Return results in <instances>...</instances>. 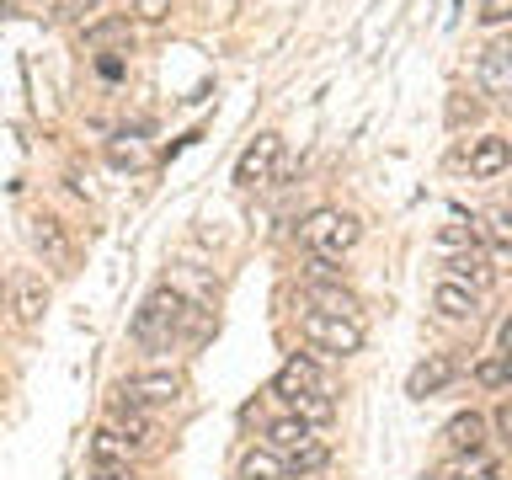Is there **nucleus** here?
Here are the masks:
<instances>
[{
    "label": "nucleus",
    "mask_w": 512,
    "mask_h": 480,
    "mask_svg": "<svg viewBox=\"0 0 512 480\" xmlns=\"http://www.w3.org/2000/svg\"><path fill=\"white\" fill-rule=\"evenodd\" d=\"M118 432H123V438H128V443H134V448L155 438V427H150V416H144L139 406H118Z\"/></svg>",
    "instance_id": "nucleus-22"
},
{
    "label": "nucleus",
    "mask_w": 512,
    "mask_h": 480,
    "mask_svg": "<svg viewBox=\"0 0 512 480\" xmlns=\"http://www.w3.org/2000/svg\"><path fill=\"white\" fill-rule=\"evenodd\" d=\"M102 0H48V11L59 16V22H80V16H91Z\"/></svg>",
    "instance_id": "nucleus-27"
},
{
    "label": "nucleus",
    "mask_w": 512,
    "mask_h": 480,
    "mask_svg": "<svg viewBox=\"0 0 512 480\" xmlns=\"http://www.w3.org/2000/svg\"><path fill=\"white\" fill-rule=\"evenodd\" d=\"M299 240H304L315 256L336 262V256H347L352 246H358V219L342 214V208H315V214L299 224Z\"/></svg>",
    "instance_id": "nucleus-2"
},
{
    "label": "nucleus",
    "mask_w": 512,
    "mask_h": 480,
    "mask_svg": "<svg viewBox=\"0 0 512 480\" xmlns=\"http://www.w3.org/2000/svg\"><path fill=\"white\" fill-rule=\"evenodd\" d=\"M454 379H459V363L448 358V352H432L427 363H416V368H411V379H406V395L427 400V395H438L443 384H454Z\"/></svg>",
    "instance_id": "nucleus-9"
},
{
    "label": "nucleus",
    "mask_w": 512,
    "mask_h": 480,
    "mask_svg": "<svg viewBox=\"0 0 512 480\" xmlns=\"http://www.w3.org/2000/svg\"><path fill=\"white\" fill-rule=\"evenodd\" d=\"M480 91L507 96L512 102V38L486 43V54H480Z\"/></svg>",
    "instance_id": "nucleus-7"
},
{
    "label": "nucleus",
    "mask_w": 512,
    "mask_h": 480,
    "mask_svg": "<svg viewBox=\"0 0 512 480\" xmlns=\"http://www.w3.org/2000/svg\"><path fill=\"white\" fill-rule=\"evenodd\" d=\"M480 22H486V27L512 22V0H480Z\"/></svg>",
    "instance_id": "nucleus-29"
},
{
    "label": "nucleus",
    "mask_w": 512,
    "mask_h": 480,
    "mask_svg": "<svg viewBox=\"0 0 512 480\" xmlns=\"http://www.w3.org/2000/svg\"><path fill=\"white\" fill-rule=\"evenodd\" d=\"M464 166H470V176H480V182H491V176H502L512 166V144L496 139V134L475 139L470 150H464Z\"/></svg>",
    "instance_id": "nucleus-10"
},
{
    "label": "nucleus",
    "mask_w": 512,
    "mask_h": 480,
    "mask_svg": "<svg viewBox=\"0 0 512 480\" xmlns=\"http://www.w3.org/2000/svg\"><path fill=\"white\" fill-rule=\"evenodd\" d=\"M443 438H448V448H454V454H475V448L486 443V416H480V411H459L454 422H448Z\"/></svg>",
    "instance_id": "nucleus-13"
},
{
    "label": "nucleus",
    "mask_w": 512,
    "mask_h": 480,
    "mask_svg": "<svg viewBox=\"0 0 512 480\" xmlns=\"http://www.w3.org/2000/svg\"><path fill=\"white\" fill-rule=\"evenodd\" d=\"M320 464H326V448L304 443V448H294V459H288V475H310V470H320Z\"/></svg>",
    "instance_id": "nucleus-25"
},
{
    "label": "nucleus",
    "mask_w": 512,
    "mask_h": 480,
    "mask_svg": "<svg viewBox=\"0 0 512 480\" xmlns=\"http://www.w3.org/2000/svg\"><path fill=\"white\" fill-rule=\"evenodd\" d=\"M304 342H310L315 352H331V358H352V352H363L368 331L358 315H320L310 310L304 315Z\"/></svg>",
    "instance_id": "nucleus-3"
},
{
    "label": "nucleus",
    "mask_w": 512,
    "mask_h": 480,
    "mask_svg": "<svg viewBox=\"0 0 512 480\" xmlns=\"http://www.w3.org/2000/svg\"><path fill=\"white\" fill-rule=\"evenodd\" d=\"M496 347H502V358H512V315L502 320V331H496Z\"/></svg>",
    "instance_id": "nucleus-33"
},
{
    "label": "nucleus",
    "mask_w": 512,
    "mask_h": 480,
    "mask_svg": "<svg viewBox=\"0 0 512 480\" xmlns=\"http://www.w3.org/2000/svg\"><path fill=\"white\" fill-rule=\"evenodd\" d=\"M432 310H438L443 320H475V315H480L470 288H459V283H448V278L432 288Z\"/></svg>",
    "instance_id": "nucleus-12"
},
{
    "label": "nucleus",
    "mask_w": 512,
    "mask_h": 480,
    "mask_svg": "<svg viewBox=\"0 0 512 480\" xmlns=\"http://www.w3.org/2000/svg\"><path fill=\"white\" fill-rule=\"evenodd\" d=\"M470 480H502V475H496V470H486V475H470Z\"/></svg>",
    "instance_id": "nucleus-34"
},
{
    "label": "nucleus",
    "mask_w": 512,
    "mask_h": 480,
    "mask_svg": "<svg viewBox=\"0 0 512 480\" xmlns=\"http://www.w3.org/2000/svg\"><path fill=\"white\" fill-rule=\"evenodd\" d=\"M128 454H134V443H128L118 427H102V432L91 438V459H96V464H128Z\"/></svg>",
    "instance_id": "nucleus-18"
},
{
    "label": "nucleus",
    "mask_w": 512,
    "mask_h": 480,
    "mask_svg": "<svg viewBox=\"0 0 512 480\" xmlns=\"http://www.w3.org/2000/svg\"><path fill=\"white\" fill-rule=\"evenodd\" d=\"M438 246H443V251H470V246H475V230L454 219V224H443V230H438Z\"/></svg>",
    "instance_id": "nucleus-26"
},
{
    "label": "nucleus",
    "mask_w": 512,
    "mask_h": 480,
    "mask_svg": "<svg viewBox=\"0 0 512 480\" xmlns=\"http://www.w3.org/2000/svg\"><path fill=\"white\" fill-rule=\"evenodd\" d=\"M240 475L246 480H288V464H278V454H267V448H251Z\"/></svg>",
    "instance_id": "nucleus-21"
},
{
    "label": "nucleus",
    "mask_w": 512,
    "mask_h": 480,
    "mask_svg": "<svg viewBox=\"0 0 512 480\" xmlns=\"http://www.w3.org/2000/svg\"><path fill=\"white\" fill-rule=\"evenodd\" d=\"M443 278L448 283H459V288H470V294L480 299L486 288L496 283V267H491V256L486 251H448V262H443Z\"/></svg>",
    "instance_id": "nucleus-4"
},
{
    "label": "nucleus",
    "mask_w": 512,
    "mask_h": 480,
    "mask_svg": "<svg viewBox=\"0 0 512 480\" xmlns=\"http://www.w3.org/2000/svg\"><path fill=\"white\" fill-rule=\"evenodd\" d=\"M86 43H91V48H118V54H128V48H134V27H128L123 16H118V22H91V27H86Z\"/></svg>",
    "instance_id": "nucleus-16"
},
{
    "label": "nucleus",
    "mask_w": 512,
    "mask_h": 480,
    "mask_svg": "<svg viewBox=\"0 0 512 480\" xmlns=\"http://www.w3.org/2000/svg\"><path fill=\"white\" fill-rule=\"evenodd\" d=\"M486 240L502 256H512V208H496V214L486 219Z\"/></svg>",
    "instance_id": "nucleus-24"
},
{
    "label": "nucleus",
    "mask_w": 512,
    "mask_h": 480,
    "mask_svg": "<svg viewBox=\"0 0 512 480\" xmlns=\"http://www.w3.org/2000/svg\"><path fill=\"white\" fill-rule=\"evenodd\" d=\"M304 390H320V368H315V358H299V352H294V358L278 368V379H272V395L294 400Z\"/></svg>",
    "instance_id": "nucleus-11"
},
{
    "label": "nucleus",
    "mask_w": 512,
    "mask_h": 480,
    "mask_svg": "<svg viewBox=\"0 0 512 480\" xmlns=\"http://www.w3.org/2000/svg\"><path fill=\"white\" fill-rule=\"evenodd\" d=\"M187 310H192V304L176 294V288H155V294L144 299V310L134 315L128 336H134L144 352H166V347L176 342V331L187 326Z\"/></svg>",
    "instance_id": "nucleus-1"
},
{
    "label": "nucleus",
    "mask_w": 512,
    "mask_h": 480,
    "mask_svg": "<svg viewBox=\"0 0 512 480\" xmlns=\"http://www.w3.org/2000/svg\"><path fill=\"white\" fill-rule=\"evenodd\" d=\"M107 160H112L118 171H139L150 155H144V144H139L134 134H112V139H107Z\"/></svg>",
    "instance_id": "nucleus-19"
},
{
    "label": "nucleus",
    "mask_w": 512,
    "mask_h": 480,
    "mask_svg": "<svg viewBox=\"0 0 512 480\" xmlns=\"http://www.w3.org/2000/svg\"><path fill=\"white\" fill-rule=\"evenodd\" d=\"M491 422H496V432H502V438L512 443V400H502V406H496V416H491Z\"/></svg>",
    "instance_id": "nucleus-32"
},
{
    "label": "nucleus",
    "mask_w": 512,
    "mask_h": 480,
    "mask_svg": "<svg viewBox=\"0 0 512 480\" xmlns=\"http://www.w3.org/2000/svg\"><path fill=\"white\" fill-rule=\"evenodd\" d=\"M27 240L38 246V256H43L48 267H70V262H75V246H70V235H64L59 219H48V214L32 219V224H27Z\"/></svg>",
    "instance_id": "nucleus-8"
},
{
    "label": "nucleus",
    "mask_w": 512,
    "mask_h": 480,
    "mask_svg": "<svg viewBox=\"0 0 512 480\" xmlns=\"http://www.w3.org/2000/svg\"><path fill=\"white\" fill-rule=\"evenodd\" d=\"M166 11H171V0H134L139 22H166Z\"/></svg>",
    "instance_id": "nucleus-30"
},
{
    "label": "nucleus",
    "mask_w": 512,
    "mask_h": 480,
    "mask_svg": "<svg viewBox=\"0 0 512 480\" xmlns=\"http://www.w3.org/2000/svg\"><path fill=\"white\" fill-rule=\"evenodd\" d=\"M475 379L486 384V390H502V384H512V358H502V352H496V358H480Z\"/></svg>",
    "instance_id": "nucleus-23"
},
{
    "label": "nucleus",
    "mask_w": 512,
    "mask_h": 480,
    "mask_svg": "<svg viewBox=\"0 0 512 480\" xmlns=\"http://www.w3.org/2000/svg\"><path fill=\"white\" fill-rule=\"evenodd\" d=\"M43 310H48V288H43V278H22V288H16V315L27 320H43Z\"/></svg>",
    "instance_id": "nucleus-20"
},
{
    "label": "nucleus",
    "mask_w": 512,
    "mask_h": 480,
    "mask_svg": "<svg viewBox=\"0 0 512 480\" xmlns=\"http://www.w3.org/2000/svg\"><path fill=\"white\" fill-rule=\"evenodd\" d=\"M304 294H310V304L320 315H358V299H352L342 283H310Z\"/></svg>",
    "instance_id": "nucleus-14"
},
{
    "label": "nucleus",
    "mask_w": 512,
    "mask_h": 480,
    "mask_svg": "<svg viewBox=\"0 0 512 480\" xmlns=\"http://www.w3.org/2000/svg\"><path fill=\"white\" fill-rule=\"evenodd\" d=\"M278 150H283L278 134H256V144H246V155H240V166H235V182L240 187H262L272 176V166H278Z\"/></svg>",
    "instance_id": "nucleus-6"
},
{
    "label": "nucleus",
    "mask_w": 512,
    "mask_h": 480,
    "mask_svg": "<svg viewBox=\"0 0 512 480\" xmlns=\"http://www.w3.org/2000/svg\"><path fill=\"white\" fill-rule=\"evenodd\" d=\"M182 395V379L176 374H139L118 390V406H171Z\"/></svg>",
    "instance_id": "nucleus-5"
},
{
    "label": "nucleus",
    "mask_w": 512,
    "mask_h": 480,
    "mask_svg": "<svg viewBox=\"0 0 512 480\" xmlns=\"http://www.w3.org/2000/svg\"><path fill=\"white\" fill-rule=\"evenodd\" d=\"M91 480H134V470H128V464H96Z\"/></svg>",
    "instance_id": "nucleus-31"
},
{
    "label": "nucleus",
    "mask_w": 512,
    "mask_h": 480,
    "mask_svg": "<svg viewBox=\"0 0 512 480\" xmlns=\"http://www.w3.org/2000/svg\"><path fill=\"white\" fill-rule=\"evenodd\" d=\"M480 118V102H475V96H454V102H448V123H454V128H464V123H475Z\"/></svg>",
    "instance_id": "nucleus-28"
},
{
    "label": "nucleus",
    "mask_w": 512,
    "mask_h": 480,
    "mask_svg": "<svg viewBox=\"0 0 512 480\" xmlns=\"http://www.w3.org/2000/svg\"><path fill=\"white\" fill-rule=\"evenodd\" d=\"M294 416H299V422H310V427L331 422V416H336V400H331L326 384H320V390H304V395H294Z\"/></svg>",
    "instance_id": "nucleus-15"
},
{
    "label": "nucleus",
    "mask_w": 512,
    "mask_h": 480,
    "mask_svg": "<svg viewBox=\"0 0 512 480\" xmlns=\"http://www.w3.org/2000/svg\"><path fill=\"white\" fill-rule=\"evenodd\" d=\"M267 443H272V448H288V454H294V448L315 443V438H310V422H299V416H278V422H267Z\"/></svg>",
    "instance_id": "nucleus-17"
}]
</instances>
